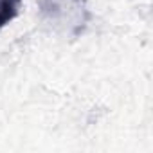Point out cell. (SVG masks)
I'll list each match as a JSON object with an SVG mask.
<instances>
[{"instance_id": "obj_1", "label": "cell", "mask_w": 153, "mask_h": 153, "mask_svg": "<svg viewBox=\"0 0 153 153\" xmlns=\"http://www.w3.org/2000/svg\"><path fill=\"white\" fill-rule=\"evenodd\" d=\"M43 16L56 27L78 34L88 22L85 0H40Z\"/></svg>"}, {"instance_id": "obj_2", "label": "cell", "mask_w": 153, "mask_h": 153, "mask_svg": "<svg viewBox=\"0 0 153 153\" xmlns=\"http://www.w3.org/2000/svg\"><path fill=\"white\" fill-rule=\"evenodd\" d=\"M22 0H0V29L16 18Z\"/></svg>"}]
</instances>
